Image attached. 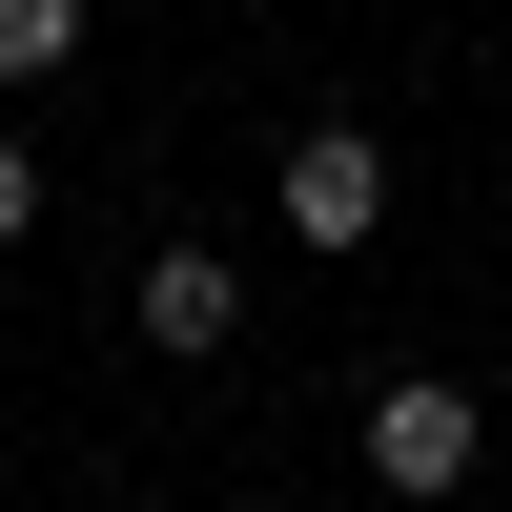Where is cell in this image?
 <instances>
[{
	"mask_svg": "<svg viewBox=\"0 0 512 512\" xmlns=\"http://www.w3.org/2000/svg\"><path fill=\"white\" fill-rule=\"evenodd\" d=\"M267 205H287V246H328V267H349V246L390 226V144H369V123H287Z\"/></svg>",
	"mask_w": 512,
	"mask_h": 512,
	"instance_id": "6da1fadb",
	"label": "cell"
},
{
	"mask_svg": "<svg viewBox=\"0 0 512 512\" xmlns=\"http://www.w3.org/2000/svg\"><path fill=\"white\" fill-rule=\"evenodd\" d=\"M123 328H144L164 369H205V349H246V267H226V246H144V287H123Z\"/></svg>",
	"mask_w": 512,
	"mask_h": 512,
	"instance_id": "7a4b0ae2",
	"label": "cell"
},
{
	"mask_svg": "<svg viewBox=\"0 0 512 512\" xmlns=\"http://www.w3.org/2000/svg\"><path fill=\"white\" fill-rule=\"evenodd\" d=\"M369 492H472V390H369Z\"/></svg>",
	"mask_w": 512,
	"mask_h": 512,
	"instance_id": "3957f363",
	"label": "cell"
},
{
	"mask_svg": "<svg viewBox=\"0 0 512 512\" xmlns=\"http://www.w3.org/2000/svg\"><path fill=\"white\" fill-rule=\"evenodd\" d=\"M41 62H82V0H0V82H41Z\"/></svg>",
	"mask_w": 512,
	"mask_h": 512,
	"instance_id": "277c9868",
	"label": "cell"
},
{
	"mask_svg": "<svg viewBox=\"0 0 512 512\" xmlns=\"http://www.w3.org/2000/svg\"><path fill=\"white\" fill-rule=\"evenodd\" d=\"M41 226V164H21V123H0V246H21Z\"/></svg>",
	"mask_w": 512,
	"mask_h": 512,
	"instance_id": "5b68a950",
	"label": "cell"
}]
</instances>
